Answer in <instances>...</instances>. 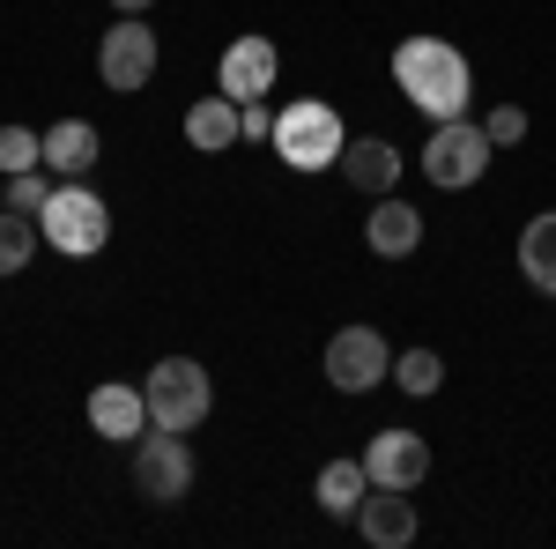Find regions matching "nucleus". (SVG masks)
I'll list each match as a JSON object with an SVG mask.
<instances>
[{
    "mask_svg": "<svg viewBox=\"0 0 556 549\" xmlns=\"http://www.w3.org/2000/svg\"><path fill=\"white\" fill-rule=\"evenodd\" d=\"M364 490H371V475H364V461H327V467H319V483H312V498H319V512H334V520H356V506H364Z\"/></svg>",
    "mask_w": 556,
    "mask_h": 549,
    "instance_id": "16",
    "label": "nucleus"
},
{
    "mask_svg": "<svg viewBox=\"0 0 556 549\" xmlns=\"http://www.w3.org/2000/svg\"><path fill=\"white\" fill-rule=\"evenodd\" d=\"M275 67H282V52L267 38H238L230 52H223V67H215V83H223V97H267L275 89Z\"/></svg>",
    "mask_w": 556,
    "mask_h": 549,
    "instance_id": "10",
    "label": "nucleus"
},
{
    "mask_svg": "<svg viewBox=\"0 0 556 549\" xmlns=\"http://www.w3.org/2000/svg\"><path fill=\"white\" fill-rule=\"evenodd\" d=\"M112 8H119V15H149L156 0H112Z\"/></svg>",
    "mask_w": 556,
    "mask_h": 549,
    "instance_id": "25",
    "label": "nucleus"
},
{
    "mask_svg": "<svg viewBox=\"0 0 556 549\" xmlns=\"http://www.w3.org/2000/svg\"><path fill=\"white\" fill-rule=\"evenodd\" d=\"M364 246L379 260H408L416 246H424V215L408 209V201H393V194H379V209H371V223H364Z\"/></svg>",
    "mask_w": 556,
    "mask_h": 549,
    "instance_id": "14",
    "label": "nucleus"
},
{
    "mask_svg": "<svg viewBox=\"0 0 556 549\" xmlns=\"http://www.w3.org/2000/svg\"><path fill=\"white\" fill-rule=\"evenodd\" d=\"M186 141H193L201 157L230 149V141H238V97H223V89H215V97H201V104L186 112Z\"/></svg>",
    "mask_w": 556,
    "mask_h": 549,
    "instance_id": "15",
    "label": "nucleus"
},
{
    "mask_svg": "<svg viewBox=\"0 0 556 549\" xmlns=\"http://www.w3.org/2000/svg\"><path fill=\"white\" fill-rule=\"evenodd\" d=\"M356 527H364V542L379 549H408L416 542V506H408V490H364V506H356Z\"/></svg>",
    "mask_w": 556,
    "mask_h": 549,
    "instance_id": "13",
    "label": "nucleus"
},
{
    "mask_svg": "<svg viewBox=\"0 0 556 549\" xmlns=\"http://www.w3.org/2000/svg\"><path fill=\"white\" fill-rule=\"evenodd\" d=\"M134 490L149 498V506H178L186 490H193V446H186V431H141L134 438Z\"/></svg>",
    "mask_w": 556,
    "mask_h": 549,
    "instance_id": "5",
    "label": "nucleus"
},
{
    "mask_svg": "<svg viewBox=\"0 0 556 549\" xmlns=\"http://www.w3.org/2000/svg\"><path fill=\"white\" fill-rule=\"evenodd\" d=\"M342 178L356 186V194H393L401 186V149L386 141V134H349V149H342Z\"/></svg>",
    "mask_w": 556,
    "mask_h": 549,
    "instance_id": "11",
    "label": "nucleus"
},
{
    "mask_svg": "<svg viewBox=\"0 0 556 549\" xmlns=\"http://www.w3.org/2000/svg\"><path fill=\"white\" fill-rule=\"evenodd\" d=\"M38 230H45V246H52V253L89 260V253H104V238H112V209L89 194L83 178H67V186H52Z\"/></svg>",
    "mask_w": 556,
    "mask_h": 549,
    "instance_id": "4",
    "label": "nucleus"
},
{
    "mask_svg": "<svg viewBox=\"0 0 556 549\" xmlns=\"http://www.w3.org/2000/svg\"><path fill=\"white\" fill-rule=\"evenodd\" d=\"M38 223L30 215H15V209H0V275H23L30 260H38Z\"/></svg>",
    "mask_w": 556,
    "mask_h": 549,
    "instance_id": "19",
    "label": "nucleus"
},
{
    "mask_svg": "<svg viewBox=\"0 0 556 549\" xmlns=\"http://www.w3.org/2000/svg\"><path fill=\"white\" fill-rule=\"evenodd\" d=\"M97 75H104V89H141L156 75V30H149L141 15L112 23L104 45H97Z\"/></svg>",
    "mask_w": 556,
    "mask_h": 549,
    "instance_id": "8",
    "label": "nucleus"
},
{
    "mask_svg": "<svg viewBox=\"0 0 556 549\" xmlns=\"http://www.w3.org/2000/svg\"><path fill=\"white\" fill-rule=\"evenodd\" d=\"M238 141H275V112H267V97H245V104H238Z\"/></svg>",
    "mask_w": 556,
    "mask_h": 549,
    "instance_id": "24",
    "label": "nucleus"
},
{
    "mask_svg": "<svg viewBox=\"0 0 556 549\" xmlns=\"http://www.w3.org/2000/svg\"><path fill=\"white\" fill-rule=\"evenodd\" d=\"M89 431L97 438H141L149 431V394L127 386V379H104L89 394Z\"/></svg>",
    "mask_w": 556,
    "mask_h": 549,
    "instance_id": "12",
    "label": "nucleus"
},
{
    "mask_svg": "<svg viewBox=\"0 0 556 549\" xmlns=\"http://www.w3.org/2000/svg\"><path fill=\"white\" fill-rule=\"evenodd\" d=\"M45 201H52V186H45L38 171H15L8 178V209L15 215H45Z\"/></svg>",
    "mask_w": 556,
    "mask_h": 549,
    "instance_id": "22",
    "label": "nucleus"
},
{
    "mask_svg": "<svg viewBox=\"0 0 556 549\" xmlns=\"http://www.w3.org/2000/svg\"><path fill=\"white\" fill-rule=\"evenodd\" d=\"M141 394H149V423L156 431H201L215 409V386L208 372H201V357H164L149 379H141Z\"/></svg>",
    "mask_w": 556,
    "mask_h": 549,
    "instance_id": "3",
    "label": "nucleus"
},
{
    "mask_svg": "<svg viewBox=\"0 0 556 549\" xmlns=\"http://www.w3.org/2000/svg\"><path fill=\"white\" fill-rule=\"evenodd\" d=\"M393 83H401V97L424 112L430 127H438V120H468L475 75H468V60H460V45L401 38V45H393Z\"/></svg>",
    "mask_w": 556,
    "mask_h": 549,
    "instance_id": "1",
    "label": "nucleus"
},
{
    "mask_svg": "<svg viewBox=\"0 0 556 549\" xmlns=\"http://www.w3.org/2000/svg\"><path fill=\"white\" fill-rule=\"evenodd\" d=\"M482 134H490V149H519V141H527V112H519V104H497V112L482 120Z\"/></svg>",
    "mask_w": 556,
    "mask_h": 549,
    "instance_id": "23",
    "label": "nucleus"
},
{
    "mask_svg": "<svg viewBox=\"0 0 556 549\" xmlns=\"http://www.w3.org/2000/svg\"><path fill=\"white\" fill-rule=\"evenodd\" d=\"M393 386L416 394V401L438 394V386H445V357H438V349H408V357H393Z\"/></svg>",
    "mask_w": 556,
    "mask_h": 549,
    "instance_id": "20",
    "label": "nucleus"
},
{
    "mask_svg": "<svg viewBox=\"0 0 556 549\" xmlns=\"http://www.w3.org/2000/svg\"><path fill=\"white\" fill-rule=\"evenodd\" d=\"M364 475H371L379 490H424V475H430L424 431H379V438L364 446Z\"/></svg>",
    "mask_w": 556,
    "mask_h": 549,
    "instance_id": "9",
    "label": "nucleus"
},
{
    "mask_svg": "<svg viewBox=\"0 0 556 549\" xmlns=\"http://www.w3.org/2000/svg\"><path fill=\"white\" fill-rule=\"evenodd\" d=\"M327 379L342 394H371L379 379H393V349L379 327H334L327 335Z\"/></svg>",
    "mask_w": 556,
    "mask_h": 549,
    "instance_id": "7",
    "label": "nucleus"
},
{
    "mask_svg": "<svg viewBox=\"0 0 556 549\" xmlns=\"http://www.w3.org/2000/svg\"><path fill=\"white\" fill-rule=\"evenodd\" d=\"M424 171H430V186H445V194L475 186L490 171V134L468 127V120H438L424 141Z\"/></svg>",
    "mask_w": 556,
    "mask_h": 549,
    "instance_id": "6",
    "label": "nucleus"
},
{
    "mask_svg": "<svg viewBox=\"0 0 556 549\" xmlns=\"http://www.w3.org/2000/svg\"><path fill=\"white\" fill-rule=\"evenodd\" d=\"M342 149H349V127L334 104L304 97L290 112H275V157L290 171H327V164H342Z\"/></svg>",
    "mask_w": 556,
    "mask_h": 549,
    "instance_id": "2",
    "label": "nucleus"
},
{
    "mask_svg": "<svg viewBox=\"0 0 556 549\" xmlns=\"http://www.w3.org/2000/svg\"><path fill=\"white\" fill-rule=\"evenodd\" d=\"M519 275H527L542 297H556V209L534 215V223L519 230Z\"/></svg>",
    "mask_w": 556,
    "mask_h": 549,
    "instance_id": "18",
    "label": "nucleus"
},
{
    "mask_svg": "<svg viewBox=\"0 0 556 549\" xmlns=\"http://www.w3.org/2000/svg\"><path fill=\"white\" fill-rule=\"evenodd\" d=\"M45 164L60 171V178H89V164H97V127L89 120H60V127L45 134Z\"/></svg>",
    "mask_w": 556,
    "mask_h": 549,
    "instance_id": "17",
    "label": "nucleus"
},
{
    "mask_svg": "<svg viewBox=\"0 0 556 549\" xmlns=\"http://www.w3.org/2000/svg\"><path fill=\"white\" fill-rule=\"evenodd\" d=\"M45 164V134L30 127H0V171L15 178V171H38Z\"/></svg>",
    "mask_w": 556,
    "mask_h": 549,
    "instance_id": "21",
    "label": "nucleus"
}]
</instances>
